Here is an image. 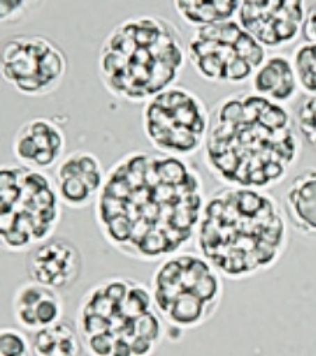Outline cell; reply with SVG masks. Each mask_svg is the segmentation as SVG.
<instances>
[{
	"label": "cell",
	"instance_id": "1",
	"mask_svg": "<svg viewBox=\"0 0 316 356\" xmlns=\"http://www.w3.org/2000/svg\"><path fill=\"white\" fill-rule=\"evenodd\" d=\"M206 199L203 176L187 158L136 149L106 170L94 220L118 253L155 263L195 241Z\"/></svg>",
	"mask_w": 316,
	"mask_h": 356
},
{
	"label": "cell",
	"instance_id": "2",
	"mask_svg": "<svg viewBox=\"0 0 316 356\" xmlns=\"http://www.w3.org/2000/svg\"><path fill=\"white\" fill-rule=\"evenodd\" d=\"M302 145L287 105L252 91L232 92L210 111L203 161L224 186L269 191L298 163Z\"/></svg>",
	"mask_w": 316,
	"mask_h": 356
},
{
	"label": "cell",
	"instance_id": "3",
	"mask_svg": "<svg viewBox=\"0 0 316 356\" xmlns=\"http://www.w3.org/2000/svg\"><path fill=\"white\" fill-rule=\"evenodd\" d=\"M288 227L281 203L269 191L223 186L206 199L195 243L224 280L245 281L283 259Z\"/></svg>",
	"mask_w": 316,
	"mask_h": 356
},
{
	"label": "cell",
	"instance_id": "4",
	"mask_svg": "<svg viewBox=\"0 0 316 356\" xmlns=\"http://www.w3.org/2000/svg\"><path fill=\"white\" fill-rule=\"evenodd\" d=\"M188 63L181 30L161 16L143 15L116 24L102 40L97 69L115 98L145 104L174 86Z\"/></svg>",
	"mask_w": 316,
	"mask_h": 356
},
{
	"label": "cell",
	"instance_id": "5",
	"mask_svg": "<svg viewBox=\"0 0 316 356\" xmlns=\"http://www.w3.org/2000/svg\"><path fill=\"white\" fill-rule=\"evenodd\" d=\"M76 325L84 353L94 356H145L167 335L150 286L122 277H108L81 296Z\"/></svg>",
	"mask_w": 316,
	"mask_h": 356
},
{
	"label": "cell",
	"instance_id": "6",
	"mask_svg": "<svg viewBox=\"0 0 316 356\" xmlns=\"http://www.w3.org/2000/svg\"><path fill=\"white\" fill-rule=\"evenodd\" d=\"M62 202L52 177L20 163L0 168V243L6 253L23 254L54 236Z\"/></svg>",
	"mask_w": 316,
	"mask_h": 356
},
{
	"label": "cell",
	"instance_id": "7",
	"mask_svg": "<svg viewBox=\"0 0 316 356\" xmlns=\"http://www.w3.org/2000/svg\"><path fill=\"white\" fill-rule=\"evenodd\" d=\"M150 291L167 331L182 334L216 316L224 298V277L200 253L182 250L157 266Z\"/></svg>",
	"mask_w": 316,
	"mask_h": 356
},
{
	"label": "cell",
	"instance_id": "8",
	"mask_svg": "<svg viewBox=\"0 0 316 356\" xmlns=\"http://www.w3.org/2000/svg\"><path fill=\"white\" fill-rule=\"evenodd\" d=\"M210 111L195 91L174 86L148 99L141 109V129L160 154L189 158L205 148Z\"/></svg>",
	"mask_w": 316,
	"mask_h": 356
},
{
	"label": "cell",
	"instance_id": "9",
	"mask_svg": "<svg viewBox=\"0 0 316 356\" xmlns=\"http://www.w3.org/2000/svg\"><path fill=\"white\" fill-rule=\"evenodd\" d=\"M188 62L205 81L239 86L251 81L267 51L237 20L193 30L187 44Z\"/></svg>",
	"mask_w": 316,
	"mask_h": 356
},
{
	"label": "cell",
	"instance_id": "10",
	"mask_svg": "<svg viewBox=\"0 0 316 356\" xmlns=\"http://www.w3.org/2000/svg\"><path fill=\"white\" fill-rule=\"evenodd\" d=\"M68 55L54 40L41 34H16L2 45L0 73L19 94L47 97L65 81Z\"/></svg>",
	"mask_w": 316,
	"mask_h": 356
},
{
	"label": "cell",
	"instance_id": "11",
	"mask_svg": "<svg viewBox=\"0 0 316 356\" xmlns=\"http://www.w3.org/2000/svg\"><path fill=\"white\" fill-rule=\"evenodd\" d=\"M306 10L302 0H242L235 20L266 51L281 49L302 35Z\"/></svg>",
	"mask_w": 316,
	"mask_h": 356
},
{
	"label": "cell",
	"instance_id": "12",
	"mask_svg": "<svg viewBox=\"0 0 316 356\" xmlns=\"http://www.w3.org/2000/svg\"><path fill=\"white\" fill-rule=\"evenodd\" d=\"M24 266L29 280L63 292L79 282L84 261L72 241L52 236L26 253Z\"/></svg>",
	"mask_w": 316,
	"mask_h": 356
},
{
	"label": "cell",
	"instance_id": "13",
	"mask_svg": "<svg viewBox=\"0 0 316 356\" xmlns=\"http://www.w3.org/2000/svg\"><path fill=\"white\" fill-rule=\"evenodd\" d=\"M105 175L94 152L76 149L56 165L52 179L62 204L72 210H83L94 206L104 188Z\"/></svg>",
	"mask_w": 316,
	"mask_h": 356
},
{
	"label": "cell",
	"instance_id": "14",
	"mask_svg": "<svg viewBox=\"0 0 316 356\" xmlns=\"http://www.w3.org/2000/svg\"><path fill=\"white\" fill-rule=\"evenodd\" d=\"M66 134L55 120L38 116L24 122L12 141V152L17 163L35 169L49 170L66 155Z\"/></svg>",
	"mask_w": 316,
	"mask_h": 356
},
{
	"label": "cell",
	"instance_id": "15",
	"mask_svg": "<svg viewBox=\"0 0 316 356\" xmlns=\"http://www.w3.org/2000/svg\"><path fill=\"white\" fill-rule=\"evenodd\" d=\"M12 312L16 323L31 334L63 318L65 303L59 291L29 280L15 291Z\"/></svg>",
	"mask_w": 316,
	"mask_h": 356
},
{
	"label": "cell",
	"instance_id": "16",
	"mask_svg": "<svg viewBox=\"0 0 316 356\" xmlns=\"http://www.w3.org/2000/svg\"><path fill=\"white\" fill-rule=\"evenodd\" d=\"M281 206L294 231L316 238V168H306L292 177L283 193Z\"/></svg>",
	"mask_w": 316,
	"mask_h": 356
},
{
	"label": "cell",
	"instance_id": "17",
	"mask_svg": "<svg viewBox=\"0 0 316 356\" xmlns=\"http://www.w3.org/2000/svg\"><path fill=\"white\" fill-rule=\"evenodd\" d=\"M252 92L280 105L294 101L299 92L291 56L284 54L267 55L251 79Z\"/></svg>",
	"mask_w": 316,
	"mask_h": 356
},
{
	"label": "cell",
	"instance_id": "18",
	"mask_svg": "<svg viewBox=\"0 0 316 356\" xmlns=\"http://www.w3.org/2000/svg\"><path fill=\"white\" fill-rule=\"evenodd\" d=\"M34 356H79L84 352L76 321L68 318L31 332Z\"/></svg>",
	"mask_w": 316,
	"mask_h": 356
},
{
	"label": "cell",
	"instance_id": "19",
	"mask_svg": "<svg viewBox=\"0 0 316 356\" xmlns=\"http://www.w3.org/2000/svg\"><path fill=\"white\" fill-rule=\"evenodd\" d=\"M241 0H175L173 2L178 16L191 27L202 29L237 19Z\"/></svg>",
	"mask_w": 316,
	"mask_h": 356
},
{
	"label": "cell",
	"instance_id": "20",
	"mask_svg": "<svg viewBox=\"0 0 316 356\" xmlns=\"http://www.w3.org/2000/svg\"><path fill=\"white\" fill-rule=\"evenodd\" d=\"M299 91L305 95H316V44L301 42L291 55Z\"/></svg>",
	"mask_w": 316,
	"mask_h": 356
},
{
	"label": "cell",
	"instance_id": "21",
	"mask_svg": "<svg viewBox=\"0 0 316 356\" xmlns=\"http://www.w3.org/2000/svg\"><path fill=\"white\" fill-rule=\"evenodd\" d=\"M292 116L302 143L316 149V95H305L298 102Z\"/></svg>",
	"mask_w": 316,
	"mask_h": 356
},
{
	"label": "cell",
	"instance_id": "22",
	"mask_svg": "<svg viewBox=\"0 0 316 356\" xmlns=\"http://www.w3.org/2000/svg\"><path fill=\"white\" fill-rule=\"evenodd\" d=\"M26 330L3 327L0 331V355L2 356H29L33 355L31 337Z\"/></svg>",
	"mask_w": 316,
	"mask_h": 356
},
{
	"label": "cell",
	"instance_id": "23",
	"mask_svg": "<svg viewBox=\"0 0 316 356\" xmlns=\"http://www.w3.org/2000/svg\"><path fill=\"white\" fill-rule=\"evenodd\" d=\"M38 3L30 0H2L0 2V20L3 26L17 24L24 20L29 12L33 10Z\"/></svg>",
	"mask_w": 316,
	"mask_h": 356
},
{
	"label": "cell",
	"instance_id": "24",
	"mask_svg": "<svg viewBox=\"0 0 316 356\" xmlns=\"http://www.w3.org/2000/svg\"><path fill=\"white\" fill-rule=\"evenodd\" d=\"M302 35L306 42L316 44V3L308 6Z\"/></svg>",
	"mask_w": 316,
	"mask_h": 356
}]
</instances>
